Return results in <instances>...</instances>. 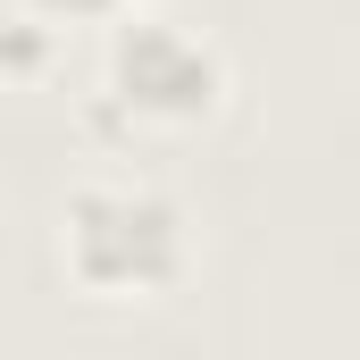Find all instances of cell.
<instances>
[{"label": "cell", "instance_id": "6da1fadb", "mask_svg": "<svg viewBox=\"0 0 360 360\" xmlns=\"http://www.w3.org/2000/svg\"><path fill=\"white\" fill-rule=\"evenodd\" d=\"M201 260V226L176 184L101 168L59 201V276L84 302H160Z\"/></svg>", "mask_w": 360, "mask_h": 360}, {"label": "cell", "instance_id": "7a4b0ae2", "mask_svg": "<svg viewBox=\"0 0 360 360\" xmlns=\"http://www.w3.org/2000/svg\"><path fill=\"white\" fill-rule=\"evenodd\" d=\"M235 68L218 51V34L184 25L168 8H134L101 34V92H92V126L109 134H193L226 109Z\"/></svg>", "mask_w": 360, "mask_h": 360}, {"label": "cell", "instance_id": "3957f363", "mask_svg": "<svg viewBox=\"0 0 360 360\" xmlns=\"http://www.w3.org/2000/svg\"><path fill=\"white\" fill-rule=\"evenodd\" d=\"M51 68H59V25L42 8L8 0L0 8V84H42Z\"/></svg>", "mask_w": 360, "mask_h": 360}, {"label": "cell", "instance_id": "277c9868", "mask_svg": "<svg viewBox=\"0 0 360 360\" xmlns=\"http://www.w3.org/2000/svg\"><path fill=\"white\" fill-rule=\"evenodd\" d=\"M25 8H42L59 34H68V25H101V34H109L117 17H134V8H160V0H25Z\"/></svg>", "mask_w": 360, "mask_h": 360}]
</instances>
